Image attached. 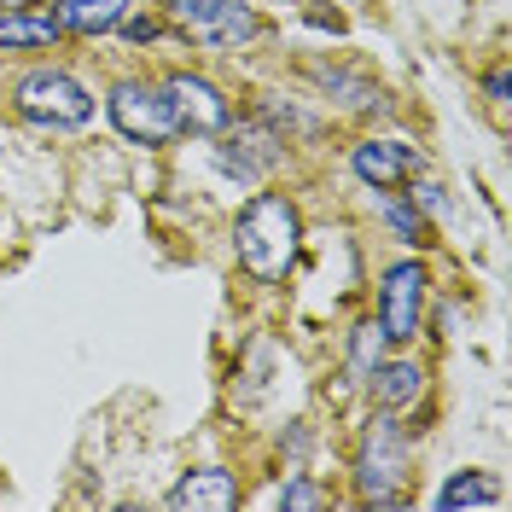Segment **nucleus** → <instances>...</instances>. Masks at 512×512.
Masks as SVG:
<instances>
[{
	"label": "nucleus",
	"mask_w": 512,
	"mask_h": 512,
	"mask_svg": "<svg viewBox=\"0 0 512 512\" xmlns=\"http://www.w3.org/2000/svg\"><path fill=\"white\" fill-rule=\"evenodd\" d=\"M233 251L256 280H286V268L297 262V210L280 192L251 198L239 216V233H233Z\"/></svg>",
	"instance_id": "nucleus-1"
},
{
	"label": "nucleus",
	"mask_w": 512,
	"mask_h": 512,
	"mask_svg": "<svg viewBox=\"0 0 512 512\" xmlns=\"http://www.w3.org/2000/svg\"><path fill=\"white\" fill-rule=\"evenodd\" d=\"M402 478H408V437L384 414L373 419L367 448H361V495H367V507H402Z\"/></svg>",
	"instance_id": "nucleus-2"
},
{
	"label": "nucleus",
	"mask_w": 512,
	"mask_h": 512,
	"mask_svg": "<svg viewBox=\"0 0 512 512\" xmlns=\"http://www.w3.org/2000/svg\"><path fill=\"white\" fill-rule=\"evenodd\" d=\"M18 111L41 128H82L94 117V99H88V88L76 76H64V70H35V76L18 82Z\"/></svg>",
	"instance_id": "nucleus-3"
},
{
	"label": "nucleus",
	"mask_w": 512,
	"mask_h": 512,
	"mask_svg": "<svg viewBox=\"0 0 512 512\" xmlns=\"http://www.w3.org/2000/svg\"><path fill=\"white\" fill-rule=\"evenodd\" d=\"M169 18L192 41H210V47H239V41L256 35V18L233 0H169Z\"/></svg>",
	"instance_id": "nucleus-4"
},
{
	"label": "nucleus",
	"mask_w": 512,
	"mask_h": 512,
	"mask_svg": "<svg viewBox=\"0 0 512 512\" xmlns=\"http://www.w3.org/2000/svg\"><path fill=\"white\" fill-rule=\"evenodd\" d=\"M111 123L123 128L128 140H146V146H158V140H169L175 134V105H169V94H158V88H140V82H123L117 94H111Z\"/></svg>",
	"instance_id": "nucleus-5"
},
{
	"label": "nucleus",
	"mask_w": 512,
	"mask_h": 512,
	"mask_svg": "<svg viewBox=\"0 0 512 512\" xmlns=\"http://www.w3.org/2000/svg\"><path fill=\"white\" fill-rule=\"evenodd\" d=\"M419 309H425V268L419 262H396L384 274V309H379V332L408 344L419 338Z\"/></svg>",
	"instance_id": "nucleus-6"
},
{
	"label": "nucleus",
	"mask_w": 512,
	"mask_h": 512,
	"mask_svg": "<svg viewBox=\"0 0 512 512\" xmlns=\"http://www.w3.org/2000/svg\"><path fill=\"white\" fill-rule=\"evenodd\" d=\"M169 105H175V123L192 128V134H216V128H227V99L204 82V76H169Z\"/></svg>",
	"instance_id": "nucleus-7"
},
{
	"label": "nucleus",
	"mask_w": 512,
	"mask_h": 512,
	"mask_svg": "<svg viewBox=\"0 0 512 512\" xmlns=\"http://www.w3.org/2000/svg\"><path fill=\"white\" fill-rule=\"evenodd\" d=\"M414 169H419V152L402 146V140H361L355 146V175L379 192H390L396 181H408Z\"/></svg>",
	"instance_id": "nucleus-8"
},
{
	"label": "nucleus",
	"mask_w": 512,
	"mask_h": 512,
	"mask_svg": "<svg viewBox=\"0 0 512 512\" xmlns=\"http://www.w3.org/2000/svg\"><path fill=\"white\" fill-rule=\"evenodd\" d=\"M169 507L175 512H233L239 507V483H233V472H222V466H204V472H187V478L175 483V495H169Z\"/></svg>",
	"instance_id": "nucleus-9"
},
{
	"label": "nucleus",
	"mask_w": 512,
	"mask_h": 512,
	"mask_svg": "<svg viewBox=\"0 0 512 512\" xmlns=\"http://www.w3.org/2000/svg\"><path fill=\"white\" fill-rule=\"evenodd\" d=\"M59 35H64V24H59V12H47V6L0 12V47H47Z\"/></svg>",
	"instance_id": "nucleus-10"
},
{
	"label": "nucleus",
	"mask_w": 512,
	"mask_h": 512,
	"mask_svg": "<svg viewBox=\"0 0 512 512\" xmlns=\"http://www.w3.org/2000/svg\"><path fill=\"white\" fill-rule=\"evenodd\" d=\"M128 18L123 0H59V24L76 35H105Z\"/></svg>",
	"instance_id": "nucleus-11"
},
{
	"label": "nucleus",
	"mask_w": 512,
	"mask_h": 512,
	"mask_svg": "<svg viewBox=\"0 0 512 512\" xmlns=\"http://www.w3.org/2000/svg\"><path fill=\"white\" fill-rule=\"evenodd\" d=\"M373 390H379L384 408H408L419 390H425V373H419L414 361H390V367H379V373H373Z\"/></svg>",
	"instance_id": "nucleus-12"
},
{
	"label": "nucleus",
	"mask_w": 512,
	"mask_h": 512,
	"mask_svg": "<svg viewBox=\"0 0 512 512\" xmlns=\"http://www.w3.org/2000/svg\"><path fill=\"white\" fill-rule=\"evenodd\" d=\"M437 507H443V512H460V507H495V483H483L478 472H460V478H448V483H443Z\"/></svg>",
	"instance_id": "nucleus-13"
},
{
	"label": "nucleus",
	"mask_w": 512,
	"mask_h": 512,
	"mask_svg": "<svg viewBox=\"0 0 512 512\" xmlns=\"http://www.w3.org/2000/svg\"><path fill=\"white\" fill-rule=\"evenodd\" d=\"M384 216H390V227H396L402 239H419V216L408 210V204H390V198H384Z\"/></svg>",
	"instance_id": "nucleus-14"
},
{
	"label": "nucleus",
	"mask_w": 512,
	"mask_h": 512,
	"mask_svg": "<svg viewBox=\"0 0 512 512\" xmlns=\"http://www.w3.org/2000/svg\"><path fill=\"white\" fill-rule=\"evenodd\" d=\"M384 332L379 326H361V332H355V355H361V367H373V344H379Z\"/></svg>",
	"instance_id": "nucleus-15"
},
{
	"label": "nucleus",
	"mask_w": 512,
	"mask_h": 512,
	"mask_svg": "<svg viewBox=\"0 0 512 512\" xmlns=\"http://www.w3.org/2000/svg\"><path fill=\"white\" fill-rule=\"evenodd\" d=\"M286 507H320V495L309 483H286Z\"/></svg>",
	"instance_id": "nucleus-16"
},
{
	"label": "nucleus",
	"mask_w": 512,
	"mask_h": 512,
	"mask_svg": "<svg viewBox=\"0 0 512 512\" xmlns=\"http://www.w3.org/2000/svg\"><path fill=\"white\" fill-rule=\"evenodd\" d=\"M489 99H495V111H507V70L489 76Z\"/></svg>",
	"instance_id": "nucleus-17"
},
{
	"label": "nucleus",
	"mask_w": 512,
	"mask_h": 512,
	"mask_svg": "<svg viewBox=\"0 0 512 512\" xmlns=\"http://www.w3.org/2000/svg\"><path fill=\"white\" fill-rule=\"evenodd\" d=\"M128 35H134V41H152V35H158V24H152V18H134V24H128Z\"/></svg>",
	"instance_id": "nucleus-18"
}]
</instances>
